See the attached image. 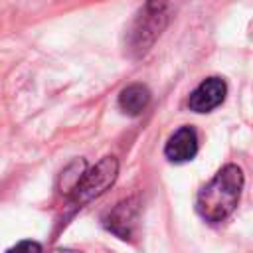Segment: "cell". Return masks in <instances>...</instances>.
<instances>
[{"instance_id": "7", "label": "cell", "mask_w": 253, "mask_h": 253, "mask_svg": "<svg viewBox=\"0 0 253 253\" xmlns=\"http://www.w3.org/2000/svg\"><path fill=\"white\" fill-rule=\"evenodd\" d=\"M150 89L142 83H130L119 93V107L130 117H138L150 105Z\"/></svg>"}, {"instance_id": "8", "label": "cell", "mask_w": 253, "mask_h": 253, "mask_svg": "<svg viewBox=\"0 0 253 253\" xmlns=\"http://www.w3.org/2000/svg\"><path fill=\"white\" fill-rule=\"evenodd\" d=\"M85 168H87V162H85L83 158H79V160H73V162L61 172V192H65V196L73 190V186L77 184V180L81 178V174L85 172Z\"/></svg>"}, {"instance_id": "1", "label": "cell", "mask_w": 253, "mask_h": 253, "mask_svg": "<svg viewBox=\"0 0 253 253\" xmlns=\"http://www.w3.org/2000/svg\"><path fill=\"white\" fill-rule=\"evenodd\" d=\"M245 176L237 164H225L196 198V210L202 219L210 223L225 221L237 208L243 192Z\"/></svg>"}, {"instance_id": "3", "label": "cell", "mask_w": 253, "mask_h": 253, "mask_svg": "<svg viewBox=\"0 0 253 253\" xmlns=\"http://www.w3.org/2000/svg\"><path fill=\"white\" fill-rule=\"evenodd\" d=\"M117 176H119V160L115 156H105L95 166L85 168L73 190L67 194L69 208L77 211L85 208L89 202L103 196L117 182Z\"/></svg>"}, {"instance_id": "6", "label": "cell", "mask_w": 253, "mask_h": 253, "mask_svg": "<svg viewBox=\"0 0 253 253\" xmlns=\"http://www.w3.org/2000/svg\"><path fill=\"white\" fill-rule=\"evenodd\" d=\"M198 150H200L198 132L194 130V126H188V125L174 130L164 144V156L174 164H184L194 160Z\"/></svg>"}, {"instance_id": "9", "label": "cell", "mask_w": 253, "mask_h": 253, "mask_svg": "<svg viewBox=\"0 0 253 253\" xmlns=\"http://www.w3.org/2000/svg\"><path fill=\"white\" fill-rule=\"evenodd\" d=\"M6 253H42V245H40L38 241L24 239V241L16 243L14 247H10Z\"/></svg>"}, {"instance_id": "2", "label": "cell", "mask_w": 253, "mask_h": 253, "mask_svg": "<svg viewBox=\"0 0 253 253\" xmlns=\"http://www.w3.org/2000/svg\"><path fill=\"white\" fill-rule=\"evenodd\" d=\"M174 0H146L140 12L136 14L128 36H126V51L132 59L144 57L156 40L162 36L164 28L170 22Z\"/></svg>"}, {"instance_id": "10", "label": "cell", "mask_w": 253, "mask_h": 253, "mask_svg": "<svg viewBox=\"0 0 253 253\" xmlns=\"http://www.w3.org/2000/svg\"><path fill=\"white\" fill-rule=\"evenodd\" d=\"M51 253H81V251H77V249H69V247H57V249H53Z\"/></svg>"}, {"instance_id": "4", "label": "cell", "mask_w": 253, "mask_h": 253, "mask_svg": "<svg viewBox=\"0 0 253 253\" xmlns=\"http://www.w3.org/2000/svg\"><path fill=\"white\" fill-rule=\"evenodd\" d=\"M136 223H138V200L136 198L121 200L113 210H109L103 215L105 229L125 241L134 237Z\"/></svg>"}, {"instance_id": "5", "label": "cell", "mask_w": 253, "mask_h": 253, "mask_svg": "<svg viewBox=\"0 0 253 253\" xmlns=\"http://www.w3.org/2000/svg\"><path fill=\"white\" fill-rule=\"evenodd\" d=\"M227 95V85L221 77H206L188 97V109L194 113H210L217 109Z\"/></svg>"}]
</instances>
